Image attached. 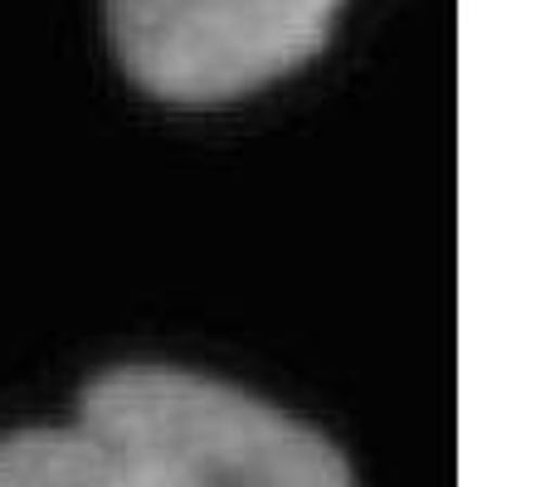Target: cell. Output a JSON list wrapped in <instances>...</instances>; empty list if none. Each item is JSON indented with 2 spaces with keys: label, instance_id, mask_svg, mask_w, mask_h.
Here are the masks:
<instances>
[{
  "label": "cell",
  "instance_id": "1",
  "mask_svg": "<svg viewBox=\"0 0 555 487\" xmlns=\"http://www.w3.org/2000/svg\"><path fill=\"white\" fill-rule=\"evenodd\" d=\"M0 487H356L322 430L185 366H107L64 430L0 439Z\"/></svg>",
  "mask_w": 555,
  "mask_h": 487
},
{
  "label": "cell",
  "instance_id": "2",
  "mask_svg": "<svg viewBox=\"0 0 555 487\" xmlns=\"http://www.w3.org/2000/svg\"><path fill=\"white\" fill-rule=\"evenodd\" d=\"M346 0H103L113 59L146 98L220 107L332 44Z\"/></svg>",
  "mask_w": 555,
  "mask_h": 487
}]
</instances>
